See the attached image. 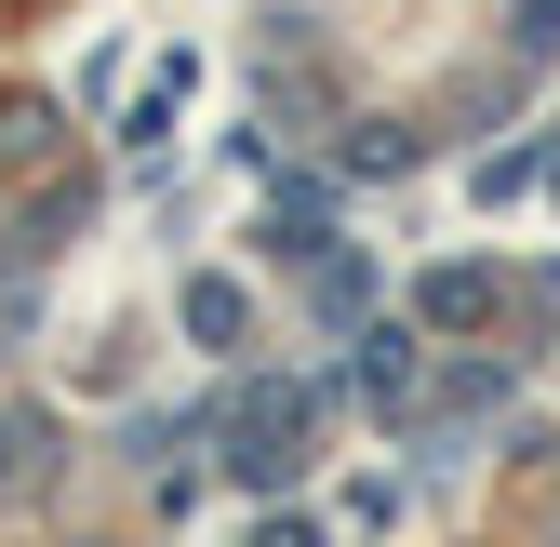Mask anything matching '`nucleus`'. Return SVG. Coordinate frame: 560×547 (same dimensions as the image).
Instances as JSON below:
<instances>
[{"mask_svg": "<svg viewBox=\"0 0 560 547\" xmlns=\"http://www.w3.org/2000/svg\"><path fill=\"white\" fill-rule=\"evenodd\" d=\"M228 467H241L254 494L294 481V467H307V387H241L228 400Z\"/></svg>", "mask_w": 560, "mask_h": 547, "instance_id": "1", "label": "nucleus"}, {"mask_svg": "<svg viewBox=\"0 0 560 547\" xmlns=\"http://www.w3.org/2000/svg\"><path fill=\"white\" fill-rule=\"evenodd\" d=\"M413 321H441V334L494 321V267H428V281H413Z\"/></svg>", "mask_w": 560, "mask_h": 547, "instance_id": "2", "label": "nucleus"}, {"mask_svg": "<svg viewBox=\"0 0 560 547\" xmlns=\"http://www.w3.org/2000/svg\"><path fill=\"white\" fill-rule=\"evenodd\" d=\"M187 334H200V348H228V334H241V281H187Z\"/></svg>", "mask_w": 560, "mask_h": 547, "instance_id": "3", "label": "nucleus"}, {"mask_svg": "<svg viewBox=\"0 0 560 547\" xmlns=\"http://www.w3.org/2000/svg\"><path fill=\"white\" fill-rule=\"evenodd\" d=\"M254 547H320V534H307V521H267V534H254Z\"/></svg>", "mask_w": 560, "mask_h": 547, "instance_id": "4", "label": "nucleus"}]
</instances>
